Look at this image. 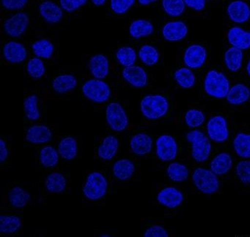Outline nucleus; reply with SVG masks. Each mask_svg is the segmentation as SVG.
Segmentation results:
<instances>
[{
  "mask_svg": "<svg viewBox=\"0 0 250 237\" xmlns=\"http://www.w3.org/2000/svg\"><path fill=\"white\" fill-rule=\"evenodd\" d=\"M108 181L99 171H91L86 176L83 183V194L89 200H97L107 193Z\"/></svg>",
  "mask_w": 250,
  "mask_h": 237,
  "instance_id": "nucleus-1",
  "label": "nucleus"
},
{
  "mask_svg": "<svg viewBox=\"0 0 250 237\" xmlns=\"http://www.w3.org/2000/svg\"><path fill=\"white\" fill-rule=\"evenodd\" d=\"M142 114L148 119H158L166 115L169 102L163 95H147L140 102Z\"/></svg>",
  "mask_w": 250,
  "mask_h": 237,
  "instance_id": "nucleus-2",
  "label": "nucleus"
},
{
  "mask_svg": "<svg viewBox=\"0 0 250 237\" xmlns=\"http://www.w3.org/2000/svg\"><path fill=\"white\" fill-rule=\"evenodd\" d=\"M206 93L217 98L227 97L229 89V82L225 74L216 70L208 72L204 80Z\"/></svg>",
  "mask_w": 250,
  "mask_h": 237,
  "instance_id": "nucleus-3",
  "label": "nucleus"
},
{
  "mask_svg": "<svg viewBox=\"0 0 250 237\" xmlns=\"http://www.w3.org/2000/svg\"><path fill=\"white\" fill-rule=\"evenodd\" d=\"M83 95L86 98L96 102L103 103L106 102L111 96V89L103 79H89L83 86Z\"/></svg>",
  "mask_w": 250,
  "mask_h": 237,
  "instance_id": "nucleus-4",
  "label": "nucleus"
},
{
  "mask_svg": "<svg viewBox=\"0 0 250 237\" xmlns=\"http://www.w3.org/2000/svg\"><path fill=\"white\" fill-rule=\"evenodd\" d=\"M187 138L191 143V155L194 160L197 162L206 161L211 149L210 142L207 136L200 130H195L188 133Z\"/></svg>",
  "mask_w": 250,
  "mask_h": 237,
  "instance_id": "nucleus-5",
  "label": "nucleus"
},
{
  "mask_svg": "<svg viewBox=\"0 0 250 237\" xmlns=\"http://www.w3.org/2000/svg\"><path fill=\"white\" fill-rule=\"evenodd\" d=\"M192 179L196 187L206 194H211L219 190V179L212 171L203 168H197L193 173Z\"/></svg>",
  "mask_w": 250,
  "mask_h": 237,
  "instance_id": "nucleus-6",
  "label": "nucleus"
},
{
  "mask_svg": "<svg viewBox=\"0 0 250 237\" xmlns=\"http://www.w3.org/2000/svg\"><path fill=\"white\" fill-rule=\"evenodd\" d=\"M106 117L109 127L115 131H124L128 127L126 111L119 102H111L106 106Z\"/></svg>",
  "mask_w": 250,
  "mask_h": 237,
  "instance_id": "nucleus-7",
  "label": "nucleus"
},
{
  "mask_svg": "<svg viewBox=\"0 0 250 237\" xmlns=\"http://www.w3.org/2000/svg\"><path fill=\"white\" fill-rule=\"evenodd\" d=\"M30 23V18L24 12H18L10 16L4 22L5 33L12 38H19L27 30Z\"/></svg>",
  "mask_w": 250,
  "mask_h": 237,
  "instance_id": "nucleus-8",
  "label": "nucleus"
},
{
  "mask_svg": "<svg viewBox=\"0 0 250 237\" xmlns=\"http://www.w3.org/2000/svg\"><path fill=\"white\" fill-rule=\"evenodd\" d=\"M156 153L162 161H170L175 159L178 152V146L175 138L169 135H162L156 142Z\"/></svg>",
  "mask_w": 250,
  "mask_h": 237,
  "instance_id": "nucleus-9",
  "label": "nucleus"
},
{
  "mask_svg": "<svg viewBox=\"0 0 250 237\" xmlns=\"http://www.w3.org/2000/svg\"><path fill=\"white\" fill-rule=\"evenodd\" d=\"M207 131L211 140L216 142L225 141L229 135L226 119L222 116L212 117L208 122Z\"/></svg>",
  "mask_w": 250,
  "mask_h": 237,
  "instance_id": "nucleus-10",
  "label": "nucleus"
},
{
  "mask_svg": "<svg viewBox=\"0 0 250 237\" xmlns=\"http://www.w3.org/2000/svg\"><path fill=\"white\" fill-rule=\"evenodd\" d=\"M2 55L8 62L20 64L27 59V50L22 43L18 41H9L4 45Z\"/></svg>",
  "mask_w": 250,
  "mask_h": 237,
  "instance_id": "nucleus-11",
  "label": "nucleus"
},
{
  "mask_svg": "<svg viewBox=\"0 0 250 237\" xmlns=\"http://www.w3.org/2000/svg\"><path fill=\"white\" fill-rule=\"evenodd\" d=\"M124 80L136 88H143L147 84V72L141 66L134 65L124 67L122 71Z\"/></svg>",
  "mask_w": 250,
  "mask_h": 237,
  "instance_id": "nucleus-12",
  "label": "nucleus"
},
{
  "mask_svg": "<svg viewBox=\"0 0 250 237\" xmlns=\"http://www.w3.org/2000/svg\"><path fill=\"white\" fill-rule=\"evenodd\" d=\"M207 51L203 45H189L186 49L184 55V61L189 68H199L202 67L206 61Z\"/></svg>",
  "mask_w": 250,
  "mask_h": 237,
  "instance_id": "nucleus-13",
  "label": "nucleus"
},
{
  "mask_svg": "<svg viewBox=\"0 0 250 237\" xmlns=\"http://www.w3.org/2000/svg\"><path fill=\"white\" fill-rule=\"evenodd\" d=\"M162 32L166 40L178 42L186 38L188 34V27L182 20H174L165 23Z\"/></svg>",
  "mask_w": 250,
  "mask_h": 237,
  "instance_id": "nucleus-14",
  "label": "nucleus"
},
{
  "mask_svg": "<svg viewBox=\"0 0 250 237\" xmlns=\"http://www.w3.org/2000/svg\"><path fill=\"white\" fill-rule=\"evenodd\" d=\"M39 10L42 17L49 23H58L63 17V9L51 0H45L41 3Z\"/></svg>",
  "mask_w": 250,
  "mask_h": 237,
  "instance_id": "nucleus-15",
  "label": "nucleus"
},
{
  "mask_svg": "<svg viewBox=\"0 0 250 237\" xmlns=\"http://www.w3.org/2000/svg\"><path fill=\"white\" fill-rule=\"evenodd\" d=\"M52 138V131L44 124H35L27 129L25 140L33 144H41L50 141Z\"/></svg>",
  "mask_w": 250,
  "mask_h": 237,
  "instance_id": "nucleus-16",
  "label": "nucleus"
},
{
  "mask_svg": "<svg viewBox=\"0 0 250 237\" xmlns=\"http://www.w3.org/2000/svg\"><path fill=\"white\" fill-rule=\"evenodd\" d=\"M88 68L93 78L104 79L109 73V61L104 54H98L90 57Z\"/></svg>",
  "mask_w": 250,
  "mask_h": 237,
  "instance_id": "nucleus-17",
  "label": "nucleus"
},
{
  "mask_svg": "<svg viewBox=\"0 0 250 237\" xmlns=\"http://www.w3.org/2000/svg\"><path fill=\"white\" fill-rule=\"evenodd\" d=\"M227 12L229 19L235 23H244L250 18V6L241 0H236L229 3Z\"/></svg>",
  "mask_w": 250,
  "mask_h": 237,
  "instance_id": "nucleus-18",
  "label": "nucleus"
},
{
  "mask_svg": "<svg viewBox=\"0 0 250 237\" xmlns=\"http://www.w3.org/2000/svg\"><path fill=\"white\" fill-rule=\"evenodd\" d=\"M153 147V140L149 135L140 133L134 135L130 141L131 152L137 156H145L150 153Z\"/></svg>",
  "mask_w": 250,
  "mask_h": 237,
  "instance_id": "nucleus-19",
  "label": "nucleus"
},
{
  "mask_svg": "<svg viewBox=\"0 0 250 237\" xmlns=\"http://www.w3.org/2000/svg\"><path fill=\"white\" fill-rule=\"evenodd\" d=\"M157 200L163 206L172 209L181 204L184 200V195L175 187H165L158 193Z\"/></svg>",
  "mask_w": 250,
  "mask_h": 237,
  "instance_id": "nucleus-20",
  "label": "nucleus"
},
{
  "mask_svg": "<svg viewBox=\"0 0 250 237\" xmlns=\"http://www.w3.org/2000/svg\"><path fill=\"white\" fill-rule=\"evenodd\" d=\"M228 40L229 43L235 48L241 50L250 48V32L238 26L230 28L228 32Z\"/></svg>",
  "mask_w": 250,
  "mask_h": 237,
  "instance_id": "nucleus-21",
  "label": "nucleus"
},
{
  "mask_svg": "<svg viewBox=\"0 0 250 237\" xmlns=\"http://www.w3.org/2000/svg\"><path fill=\"white\" fill-rule=\"evenodd\" d=\"M119 140L114 136H107L104 138L97 148L98 157L101 159L109 160L115 156L119 148Z\"/></svg>",
  "mask_w": 250,
  "mask_h": 237,
  "instance_id": "nucleus-22",
  "label": "nucleus"
},
{
  "mask_svg": "<svg viewBox=\"0 0 250 237\" xmlns=\"http://www.w3.org/2000/svg\"><path fill=\"white\" fill-rule=\"evenodd\" d=\"M154 32V26L147 19H139L133 20L128 28V32L131 38L134 39L146 38Z\"/></svg>",
  "mask_w": 250,
  "mask_h": 237,
  "instance_id": "nucleus-23",
  "label": "nucleus"
},
{
  "mask_svg": "<svg viewBox=\"0 0 250 237\" xmlns=\"http://www.w3.org/2000/svg\"><path fill=\"white\" fill-rule=\"evenodd\" d=\"M52 88L57 93H66L75 89L77 79L74 75L61 74L52 80Z\"/></svg>",
  "mask_w": 250,
  "mask_h": 237,
  "instance_id": "nucleus-24",
  "label": "nucleus"
},
{
  "mask_svg": "<svg viewBox=\"0 0 250 237\" xmlns=\"http://www.w3.org/2000/svg\"><path fill=\"white\" fill-rule=\"evenodd\" d=\"M250 97V90L246 85L238 83L229 89L227 100L232 105L244 103Z\"/></svg>",
  "mask_w": 250,
  "mask_h": 237,
  "instance_id": "nucleus-25",
  "label": "nucleus"
},
{
  "mask_svg": "<svg viewBox=\"0 0 250 237\" xmlns=\"http://www.w3.org/2000/svg\"><path fill=\"white\" fill-rule=\"evenodd\" d=\"M66 186V178L63 174L60 172L52 173L45 180V187L51 193H63Z\"/></svg>",
  "mask_w": 250,
  "mask_h": 237,
  "instance_id": "nucleus-26",
  "label": "nucleus"
},
{
  "mask_svg": "<svg viewBox=\"0 0 250 237\" xmlns=\"http://www.w3.org/2000/svg\"><path fill=\"white\" fill-rule=\"evenodd\" d=\"M135 171L134 162L128 159H121L113 165V174L118 179L125 181L129 179Z\"/></svg>",
  "mask_w": 250,
  "mask_h": 237,
  "instance_id": "nucleus-27",
  "label": "nucleus"
},
{
  "mask_svg": "<svg viewBox=\"0 0 250 237\" xmlns=\"http://www.w3.org/2000/svg\"><path fill=\"white\" fill-rule=\"evenodd\" d=\"M8 199L11 206L16 208H22L27 206L30 202V195L25 189L16 186L8 192Z\"/></svg>",
  "mask_w": 250,
  "mask_h": 237,
  "instance_id": "nucleus-28",
  "label": "nucleus"
},
{
  "mask_svg": "<svg viewBox=\"0 0 250 237\" xmlns=\"http://www.w3.org/2000/svg\"><path fill=\"white\" fill-rule=\"evenodd\" d=\"M232 159L229 154L222 152L216 155L210 162V169L216 175L227 174L232 168Z\"/></svg>",
  "mask_w": 250,
  "mask_h": 237,
  "instance_id": "nucleus-29",
  "label": "nucleus"
},
{
  "mask_svg": "<svg viewBox=\"0 0 250 237\" xmlns=\"http://www.w3.org/2000/svg\"><path fill=\"white\" fill-rule=\"evenodd\" d=\"M58 152L63 159H73L78 154V144L74 137L68 136L64 138L58 145Z\"/></svg>",
  "mask_w": 250,
  "mask_h": 237,
  "instance_id": "nucleus-30",
  "label": "nucleus"
},
{
  "mask_svg": "<svg viewBox=\"0 0 250 237\" xmlns=\"http://www.w3.org/2000/svg\"><path fill=\"white\" fill-rule=\"evenodd\" d=\"M22 226V220L16 215H1L0 232L3 234H13L18 232Z\"/></svg>",
  "mask_w": 250,
  "mask_h": 237,
  "instance_id": "nucleus-31",
  "label": "nucleus"
},
{
  "mask_svg": "<svg viewBox=\"0 0 250 237\" xmlns=\"http://www.w3.org/2000/svg\"><path fill=\"white\" fill-rule=\"evenodd\" d=\"M244 54L242 50L235 47H231L225 53V63L228 70L232 72H236L242 65Z\"/></svg>",
  "mask_w": 250,
  "mask_h": 237,
  "instance_id": "nucleus-32",
  "label": "nucleus"
},
{
  "mask_svg": "<svg viewBox=\"0 0 250 237\" xmlns=\"http://www.w3.org/2000/svg\"><path fill=\"white\" fill-rule=\"evenodd\" d=\"M115 57L119 64L124 67L134 65L138 58V54L133 47H120L115 53Z\"/></svg>",
  "mask_w": 250,
  "mask_h": 237,
  "instance_id": "nucleus-33",
  "label": "nucleus"
},
{
  "mask_svg": "<svg viewBox=\"0 0 250 237\" xmlns=\"http://www.w3.org/2000/svg\"><path fill=\"white\" fill-rule=\"evenodd\" d=\"M32 50L35 56L43 59H49L55 51L54 44L49 40L39 39L32 44Z\"/></svg>",
  "mask_w": 250,
  "mask_h": 237,
  "instance_id": "nucleus-34",
  "label": "nucleus"
},
{
  "mask_svg": "<svg viewBox=\"0 0 250 237\" xmlns=\"http://www.w3.org/2000/svg\"><path fill=\"white\" fill-rule=\"evenodd\" d=\"M138 58L147 66L155 65L159 61V52L157 48L149 44L142 45L139 49Z\"/></svg>",
  "mask_w": 250,
  "mask_h": 237,
  "instance_id": "nucleus-35",
  "label": "nucleus"
},
{
  "mask_svg": "<svg viewBox=\"0 0 250 237\" xmlns=\"http://www.w3.org/2000/svg\"><path fill=\"white\" fill-rule=\"evenodd\" d=\"M59 152L52 146H46L41 149L39 159L45 168H53L59 161Z\"/></svg>",
  "mask_w": 250,
  "mask_h": 237,
  "instance_id": "nucleus-36",
  "label": "nucleus"
},
{
  "mask_svg": "<svg viewBox=\"0 0 250 237\" xmlns=\"http://www.w3.org/2000/svg\"><path fill=\"white\" fill-rule=\"evenodd\" d=\"M24 113L26 117L31 121H36L40 118L41 113L39 108V98L35 94L28 95L24 99Z\"/></svg>",
  "mask_w": 250,
  "mask_h": 237,
  "instance_id": "nucleus-37",
  "label": "nucleus"
},
{
  "mask_svg": "<svg viewBox=\"0 0 250 237\" xmlns=\"http://www.w3.org/2000/svg\"><path fill=\"white\" fill-rule=\"evenodd\" d=\"M234 149L241 158H250V134L240 133L233 140Z\"/></svg>",
  "mask_w": 250,
  "mask_h": 237,
  "instance_id": "nucleus-38",
  "label": "nucleus"
},
{
  "mask_svg": "<svg viewBox=\"0 0 250 237\" xmlns=\"http://www.w3.org/2000/svg\"><path fill=\"white\" fill-rule=\"evenodd\" d=\"M174 78L177 83L184 89H189L195 83V76L194 73L187 67H181L175 72Z\"/></svg>",
  "mask_w": 250,
  "mask_h": 237,
  "instance_id": "nucleus-39",
  "label": "nucleus"
},
{
  "mask_svg": "<svg viewBox=\"0 0 250 237\" xmlns=\"http://www.w3.org/2000/svg\"><path fill=\"white\" fill-rule=\"evenodd\" d=\"M167 174L172 181L181 182L185 181L188 178V170L184 164L173 162L167 167Z\"/></svg>",
  "mask_w": 250,
  "mask_h": 237,
  "instance_id": "nucleus-40",
  "label": "nucleus"
},
{
  "mask_svg": "<svg viewBox=\"0 0 250 237\" xmlns=\"http://www.w3.org/2000/svg\"><path fill=\"white\" fill-rule=\"evenodd\" d=\"M27 72L30 77L35 79H41L46 73V66L43 59L39 57H33L27 63Z\"/></svg>",
  "mask_w": 250,
  "mask_h": 237,
  "instance_id": "nucleus-41",
  "label": "nucleus"
},
{
  "mask_svg": "<svg viewBox=\"0 0 250 237\" xmlns=\"http://www.w3.org/2000/svg\"><path fill=\"white\" fill-rule=\"evenodd\" d=\"M162 5L167 14L176 17L184 13L187 4L184 0H162Z\"/></svg>",
  "mask_w": 250,
  "mask_h": 237,
  "instance_id": "nucleus-42",
  "label": "nucleus"
},
{
  "mask_svg": "<svg viewBox=\"0 0 250 237\" xmlns=\"http://www.w3.org/2000/svg\"><path fill=\"white\" fill-rule=\"evenodd\" d=\"M206 119L204 114L197 109L188 110L185 115V121L189 127H197L203 124Z\"/></svg>",
  "mask_w": 250,
  "mask_h": 237,
  "instance_id": "nucleus-43",
  "label": "nucleus"
},
{
  "mask_svg": "<svg viewBox=\"0 0 250 237\" xmlns=\"http://www.w3.org/2000/svg\"><path fill=\"white\" fill-rule=\"evenodd\" d=\"M136 1L137 0H109V5L115 14L124 15L134 6Z\"/></svg>",
  "mask_w": 250,
  "mask_h": 237,
  "instance_id": "nucleus-44",
  "label": "nucleus"
},
{
  "mask_svg": "<svg viewBox=\"0 0 250 237\" xmlns=\"http://www.w3.org/2000/svg\"><path fill=\"white\" fill-rule=\"evenodd\" d=\"M235 173L243 184H250V160H242L238 162L235 167Z\"/></svg>",
  "mask_w": 250,
  "mask_h": 237,
  "instance_id": "nucleus-45",
  "label": "nucleus"
},
{
  "mask_svg": "<svg viewBox=\"0 0 250 237\" xmlns=\"http://www.w3.org/2000/svg\"><path fill=\"white\" fill-rule=\"evenodd\" d=\"M88 0H60V5L67 13H73L79 10L87 2Z\"/></svg>",
  "mask_w": 250,
  "mask_h": 237,
  "instance_id": "nucleus-46",
  "label": "nucleus"
},
{
  "mask_svg": "<svg viewBox=\"0 0 250 237\" xmlns=\"http://www.w3.org/2000/svg\"><path fill=\"white\" fill-rule=\"evenodd\" d=\"M145 237H167L169 236L167 231L161 225H153L149 227L143 234Z\"/></svg>",
  "mask_w": 250,
  "mask_h": 237,
  "instance_id": "nucleus-47",
  "label": "nucleus"
},
{
  "mask_svg": "<svg viewBox=\"0 0 250 237\" xmlns=\"http://www.w3.org/2000/svg\"><path fill=\"white\" fill-rule=\"evenodd\" d=\"M4 8L8 10H19L24 8L28 0H1Z\"/></svg>",
  "mask_w": 250,
  "mask_h": 237,
  "instance_id": "nucleus-48",
  "label": "nucleus"
},
{
  "mask_svg": "<svg viewBox=\"0 0 250 237\" xmlns=\"http://www.w3.org/2000/svg\"><path fill=\"white\" fill-rule=\"evenodd\" d=\"M186 4L196 11L203 10L206 7V0H184Z\"/></svg>",
  "mask_w": 250,
  "mask_h": 237,
  "instance_id": "nucleus-49",
  "label": "nucleus"
},
{
  "mask_svg": "<svg viewBox=\"0 0 250 237\" xmlns=\"http://www.w3.org/2000/svg\"><path fill=\"white\" fill-rule=\"evenodd\" d=\"M8 149L7 146L6 142L4 139H1L0 140V162H3L6 160L8 157Z\"/></svg>",
  "mask_w": 250,
  "mask_h": 237,
  "instance_id": "nucleus-50",
  "label": "nucleus"
},
{
  "mask_svg": "<svg viewBox=\"0 0 250 237\" xmlns=\"http://www.w3.org/2000/svg\"><path fill=\"white\" fill-rule=\"evenodd\" d=\"M141 5H148L151 3L156 2L158 0H137Z\"/></svg>",
  "mask_w": 250,
  "mask_h": 237,
  "instance_id": "nucleus-51",
  "label": "nucleus"
},
{
  "mask_svg": "<svg viewBox=\"0 0 250 237\" xmlns=\"http://www.w3.org/2000/svg\"><path fill=\"white\" fill-rule=\"evenodd\" d=\"M106 1H107V0H91L92 3H93L94 5L97 6V7L103 5V4H104L106 2Z\"/></svg>",
  "mask_w": 250,
  "mask_h": 237,
  "instance_id": "nucleus-52",
  "label": "nucleus"
},
{
  "mask_svg": "<svg viewBox=\"0 0 250 237\" xmlns=\"http://www.w3.org/2000/svg\"><path fill=\"white\" fill-rule=\"evenodd\" d=\"M247 73H248L249 76H250V61H248V64H247Z\"/></svg>",
  "mask_w": 250,
  "mask_h": 237,
  "instance_id": "nucleus-53",
  "label": "nucleus"
},
{
  "mask_svg": "<svg viewBox=\"0 0 250 237\" xmlns=\"http://www.w3.org/2000/svg\"><path fill=\"white\" fill-rule=\"evenodd\" d=\"M102 237H110V235H108V234H103V235H101Z\"/></svg>",
  "mask_w": 250,
  "mask_h": 237,
  "instance_id": "nucleus-54",
  "label": "nucleus"
}]
</instances>
